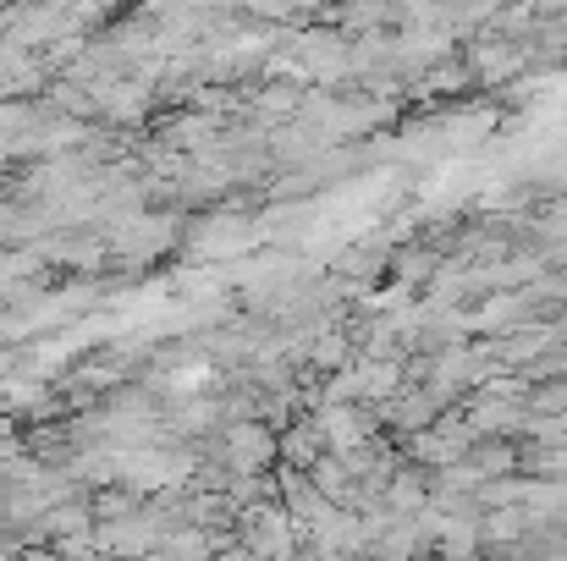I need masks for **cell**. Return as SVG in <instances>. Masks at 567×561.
<instances>
[{"label":"cell","instance_id":"6da1fadb","mask_svg":"<svg viewBox=\"0 0 567 561\" xmlns=\"http://www.w3.org/2000/svg\"><path fill=\"white\" fill-rule=\"evenodd\" d=\"M220 457H226L231 474H265L281 457V446H276V429H265L254 418H237L231 429H220Z\"/></svg>","mask_w":567,"mask_h":561},{"label":"cell","instance_id":"7a4b0ae2","mask_svg":"<svg viewBox=\"0 0 567 561\" xmlns=\"http://www.w3.org/2000/svg\"><path fill=\"white\" fill-rule=\"evenodd\" d=\"M276 446H281V463H287V468H315V463L331 451L320 418H298V424L276 429Z\"/></svg>","mask_w":567,"mask_h":561},{"label":"cell","instance_id":"3957f363","mask_svg":"<svg viewBox=\"0 0 567 561\" xmlns=\"http://www.w3.org/2000/svg\"><path fill=\"white\" fill-rule=\"evenodd\" d=\"M380 501H385L396 518H419V512L430 507V479H424V468H396V474L385 479Z\"/></svg>","mask_w":567,"mask_h":561},{"label":"cell","instance_id":"277c9868","mask_svg":"<svg viewBox=\"0 0 567 561\" xmlns=\"http://www.w3.org/2000/svg\"><path fill=\"white\" fill-rule=\"evenodd\" d=\"M215 138H220V116H198V111L172 116V122H166V133H161V144H172V149H188V155L209 149Z\"/></svg>","mask_w":567,"mask_h":561},{"label":"cell","instance_id":"5b68a950","mask_svg":"<svg viewBox=\"0 0 567 561\" xmlns=\"http://www.w3.org/2000/svg\"><path fill=\"white\" fill-rule=\"evenodd\" d=\"M303 111V89L298 83H265L259 89V116H298Z\"/></svg>","mask_w":567,"mask_h":561},{"label":"cell","instance_id":"8992f818","mask_svg":"<svg viewBox=\"0 0 567 561\" xmlns=\"http://www.w3.org/2000/svg\"><path fill=\"white\" fill-rule=\"evenodd\" d=\"M28 402H44V385L33 374H6L0 380V407H28Z\"/></svg>","mask_w":567,"mask_h":561},{"label":"cell","instance_id":"52a82bcc","mask_svg":"<svg viewBox=\"0 0 567 561\" xmlns=\"http://www.w3.org/2000/svg\"><path fill=\"white\" fill-rule=\"evenodd\" d=\"M89 523H94V501H89V507H83V501H66V507L50 512V529H55V534H83Z\"/></svg>","mask_w":567,"mask_h":561},{"label":"cell","instance_id":"ba28073f","mask_svg":"<svg viewBox=\"0 0 567 561\" xmlns=\"http://www.w3.org/2000/svg\"><path fill=\"white\" fill-rule=\"evenodd\" d=\"M309 364H315V370H342V364H348V336H337V331L320 336V342L309 347Z\"/></svg>","mask_w":567,"mask_h":561},{"label":"cell","instance_id":"9c48e42d","mask_svg":"<svg viewBox=\"0 0 567 561\" xmlns=\"http://www.w3.org/2000/svg\"><path fill=\"white\" fill-rule=\"evenodd\" d=\"M391 264H396V276H402V281H424V276L441 264V253H430V248H413V253H396Z\"/></svg>","mask_w":567,"mask_h":561}]
</instances>
